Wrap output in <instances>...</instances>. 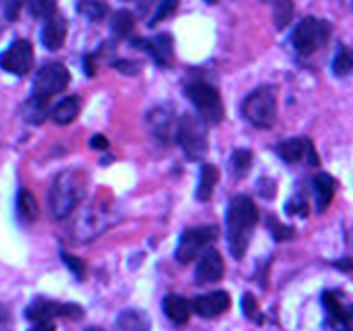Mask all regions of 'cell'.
<instances>
[{
  "mask_svg": "<svg viewBox=\"0 0 353 331\" xmlns=\"http://www.w3.org/2000/svg\"><path fill=\"white\" fill-rule=\"evenodd\" d=\"M109 224V214L102 212V210L90 209L88 212L79 216V219L76 221V237H78L79 240L93 238L99 233H102Z\"/></svg>",
  "mask_w": 353,
  "mask_h": 331,
  "instance_id": "9a60e30c",
  "label": "cell"
},
{
  "mask_svg": "<svg viewBox=\"0 0 353 331\" xmlns=\"http://www.w3.org/2000/svg\"><path fill=\"white\" fill-rule=\"evenodd\" d=\"M62 259H64V264L74 272L76 278L81 279L83 276H85V262H83L81 259L74 257V255L71 254H62Z\"/></svg>",
  "mask_w": 353,
  "mask_h": 331,
  "instance_id": "e575fe53",
  "label": "cell"
},
{
  "mask_svg": "<svg viewBox=\"0 0 353 331\" xmlns=\"http://www.w3.org/2000/svg\"><path fill=\"white\" fill-rule=\"evenodd\" d=\"M286 212L305 217L307 214H309V203H307L305 197H302V195L295 197V199L288 203V207H286Z\"/></svg>",
  "mask_w": 353,
  "mask_h": 331,
  "instance_id": "d590c367",
  "label": "cell"
},
{
  "mask_svg": "<svg viewBox=\"0 0 353 331\" xmlns=\"http://www.w3.org/2000/svg\"><path fill=\"white\" fill-rule=\"evenodd\" d=\"M179 7L178 2H174V0H171V2H164L159 6V9L155 10L154 17H152L150 21V26H155L157 23H161V21L168 19L169 16H172V14L176 12V9Z\"/></svg>",
  "mask_w": 353,
  "mask_h": 331,
  "instance_id": "1f68e13d",
  "label": "cell"
},
{
  "mask_svg": "<svg viewBox=\"0 0 353 331\" xmlns=\"http://www.w3.org/2000/svg\"><path fill=\"white\" fill-rule=\"evenodd\" d=\"M17 214H19L24 223H34L37 221L40 209H38L37 199H34L30 190L23 188L17 195Z\"/></svg>",
  "mask_w": 353,
  "mask_h": 331,
  "instance_id": "603a6c76",
  "label": "cell"
},
{
  "mask_svg": "<svg viewBox=\"0 0 353 331\" xmlns=\"http://www.w3.org/2000/svg\"><path fill=\"white\" fill-rule=\"evenodd\" d=\"M85 331H103L102 328H97V326H92V328H88V330H85Z\"/></svg>",
  "mask_w": 353,
  "mask_h": 331,
  "instance_id": "b9f144b4",
  "label": "cell"
},
{
  "mask_svg": "<svg viewBox=\"0 0 353 331\" xmlns=\"http://www.w3.org/2000/svg\"><path fill=\"white\" fill-rule=\"evenodd\" d=\"M90 147L97 148V150H105L109 147V141L103 134H93L92 140H90Z\"/></svg>",
  "mask_w": 353,
  "mask_h": 331,
  "instance_id": "74e56055",
  "label": "cell"
},
{
  "mask_svg": "<svg viewBox=\"0 0 353 331\" xmlns=\"http://www.w3.org/2000/svg\"><path fill=\"white\" fill-rule=\"evenodd\" d=\"M230 307L231 297L224 290H217V292L207 293V295H199L192 300V309L199 316L205 317V319H212V317L221 316Z\"/></svg>",
  "mask_w": 353,
  "mask_h": 331,
  "instance_id": "4fadbf2b",
  "label": "cell"
},
{
  "mask_svg": "<svg viewBox=\"0 0 353 331\" xmlns=\"http://www.w3.org/2000/svg\"><path fill=\"white\" fill-rule=\"evenodd\" d=\"M176 124H178V121L174 123V121H172V116L165 109H155L150 117L152 131H154L161 140H165V138L171 137V130L172 128L176 130Z\"/></svg>",
  "mask_w": 353,
  "mask_h": 331,
  "instance_id": "cb8c5ba5",
  "label": "cell"
},
{
  "mask_svg": "<svg viewBox=\"0 0 353 331\" xmlns=\"http://www.w3.org/2000/svg\"><path fill=\"white\" fill-rule=\"evenodd\" d=\"M88 179L79 169H65L52 183L48 205L55 219H64L78 207L86 193Z\"/></svg>",
  "mask_w": 353,
  "mask_h": 331,
  "instance_id": "7a4b0ae2",
  "label": "cell"
},
{
  "mask_svg": "<svg viewBox=\"0 0 353 331\" xmlns=\"http://www.w3.org/2000/svg\"><path fill=\"white\" fill-rule=\"evenodd\" d=\"M217 181H219V171H217L212 164L202 166L199 188H196V199H199L200 202H207V200H210Z\"/></svg>",
  "mask_w": 353,
  "mask_h": 331,
  "instance_id": "7402d4cb",
  "label": "cell"
},
{
  "mask_svg": "<svg viewBox=\"0 0 353 331\" xmlns=\"http://www.w3.org/2000/svg\"><path fill=\"white\" fill-rule=\"evenodd\" d=\"M269 228H271V231H272V237L276 238V240H288V238H292L293 237V233H295V231L292 230V228H288V226H283L281 223H279L278 219H269Z\"/></svg>",
  "mask_w": 353,
  "mask_h": 331,
  "instance_id": "d6a6232c",
  "label": "cell"
},
{
  "mask_svg": "<svg viewBox=\"0 0 353 331\" xmlns=\"http://www.w3.org/2000/svg\"><path fill=\"white\" fill-rule=\"evenodd\" d=\"M28 331H55L54 323H34L33 328H30Z\"/></svg>",
  "mask_w": 353,
  "mask_h": 331,
  "instance_id": "60d3db41",
  "label": "cell"
},
{
  "mask_svg": "<svg viewBox=\"0 0 353 331\" xmlns=\"http://www.w3.org/2000/svg\"><path fill=\"white\" fill-rule=\"evenodd\" d=\"M3 14L9 21H16L19 17V10H21V3L19 2H6L2 6Z\"/></svg>",
  "mask_w": 353,
  "mask_h": 331,
  "instance_id": "8d00e7d4",
  "label": "cell"
},
{
  "mask_svg": "<svg viewBox=\"0 0 353 331\" xmlns=\"http://www.w3.org/2000/svg\"><path fill=\"white\" fill-rule=\"evenodd\" d=\"M117 324L123 331H148L150 328V321L147 319V316L141 310L133 309L121 312Z\"/></svg>",
  "mask_w": 353,
  "mask_h": 331,
  "instance_id": "484cf974",
  "label": "cell"
},
{
  "mask_svg": "<svg viewBox=\"0 0 353 331\" xmlns=\"http://www.w3.org/2000/svg\"><path fill=\"white\" fill-rule=\"evenodd\" d=\"M69 81H71L69 69L64 64L52 62V64L43 66L37 72L33 83V93L38 97H43V99H48V97L55 95V93L64 92L68 88Z\"/></svg>",
  "mask_w": 353,
  "mask_h": 331,
  "instance_id": "ba28073f",
  "label": "cell"
},
{
  "mask_svg": "<svg viewBox=\"0 0 353 331\" xmlns=\"http://www.w3.org/2000/svg\"><path fill=\"white\" fill-rule=\"evenodd\" d=\"M278 114V99L272 86H261L247 97L243 103V116L255 128L268 130L274 124Z\"/></svg>",
  "mask_w": 353,
  "mask_h": 331,
  "instance_id": "277c9868",
  "label": "cell"
},
{
  "mask_svg": "<svg viewBox=\"0 0 353 331\" xmlns=\"http://www.w3.org/2000/svg\"><path fill=\"white\" fill-rule=\"evenodd\" d=\"M133 45L150 54L155 64L161 68H171L174 62V43H172V37L169 33H159L147 40H138Z\"/></svg>",
  "mask_w": 353,
  "mask_h": 331,
  "instance_id": "7c38bea8",
  "label": "cell"
},
{
  "mask_svg": "<svg viewBox=\"0 0 353 331\" xmlns=\"http://www.w3.org/2000/svg\"><path fill=\"white\" fill-rule=\"evenodd\" d=\"M224 276V261L223 255L217 250L210 248L200 259L195 271V281L199 285H212V283L221 281Z\"/></svg>",
  "mask_w": 353,
  "mask_h": 331,
  "instance_id": "5bb4252c",
  "label": "cell"
},
{
  "mask_svg": "<svg viewBox=\"0 0 353 331\" xmlns=\"http://www.w3.org/2000/svg\"><path fill=\"white\" fill-rule=\"evenodd\" d=\"M65 37H68V23L64 17L57 16L45 21L43 28H41V43L48 50H59L64 45Z\"/></svg>",
  "mask_w": 353,
  "mask_h": 331,
  "instance_id": "2e32d148",
  "label": "cell"
},
{
  "mask_svg": "<svg viewBox=\"0 0 353 331\" xmlns=\"http://www.w3.org/2000/svg\"><path fill=\"white\" fill-rule=\"evenodd\" d=\"M162 309H164L165 316L169 321H172L174 324L181 326L190 321V314H192V302L186 300L181 295H168L162 302Z\"/></svg>",
  "mask_w": 353,
  "mask_h": 331,
  "instance_id": "e0dca14e",
  "label": "cell"
},
{
  "mask_svg": "<svg viewBox=\"0 0 353 331\" xmlns=\"http://www.w3.org/2000/svg\"><path fill=\"white\" fill-rule=\"evenodd\" d=\"M293 16V3L292 2H278L274 6V23L278 30H283L286 24H290Z\"/></svg>",
  "mask_w": 353,
  "mask_h": 331,
  "instance_id": "4dcf8cb0",
  "label": "cell"
},
{
  "mask_svg": "<svg viewBox=\"0 0 353 331\" xmlns=\"http://www.w3.org/2000/svg\"><path fill=\"white\" fill-rule=\"evenodd\" d=\"M28 9H30L31 16L34 17H43L45 21L50 19L55 16V10L57 6L54 2H45V0H34V2L28 3Z\"/></svg>",
  "mask_w": 353,
  "mask_h": 331,
  "instance_id": "f546056e",
  "label": "cell"
},
{
  "mask_svg": "<svg viewBox=\"0 0 353 331\" xmlns=\"http://www.w3.org/2000/svg\"><path fill=\"white\" fill-rule=\"evenodd\" d=\"M83 309L76 303H61L55 300L38 299L31 302L26 309V317L33 323H52L55 317H69V319H81Z\"/></svg>",
  "mask_w": 353,
  "mask_h": 331,
  "instance_id": "30bf717a",
  "label": "cell"
},
{
  "mask_svg": "<svg viewBox=\"0 0 353 331\" xmlns=\"http://www.w3.org/2000/svg\"><path fill=\"white\" fill-rule=\"evenodd\" d=\"M34 52L33 45L24 38L14 41L7 50L0 54V68L16 76H24L33 69Z\"/></svg>",
  "mask_w": 353,
  "mask_h": 331,
  "instance_id": "8fae6325",
  "label": "cell"
},
{
  "mask_svg": "<svg viewBox=\"0 0 353 331\" xmlns=\"http://www.w3.org/2000/svg\"><path fill=\"white\" fill-rule=\"evenodd\" d=\"M307 143L309 140H303V138H292V140L281 141L278 145V155L283 159L285 162H299L302 161L303 157H307Z\"/></svg>",
  "mask_w": 353,
  "mask_h": 331,
  "instance_id": "44dd1931",
  "label": "cell"
},
{
  "mask_svg": "<svg viewBox=\"0 0 353 331\" xmlns=\"http://www.w3.org/2000/svg\"><path fill=\"white\" fill-rule=\"evenodd\" d=\"M110 30L116 38H126L133 33L134 30V16L131 10L121 9L117 10L110 21Z\"/></svg>",
  "mask_w": 353,
  "mask_h": 331,
  "instance_id": "d4e9b609",
  "label": "cell"
},
{
  "mask_svg": "<svg viewBox=\"0 0 353 331\" xmlns=\"http://www.w3.org/2000/svg\"><path fill=\"white\" fill-rule=\"evenodd\" d=\"M307 159H309V162L312 166L319 164V157H317V152H316V148H314V143L310 140H309V143H307Z\"/></svg>",
  "mask_w": 353,
  "mask_h": 331,
  "instance_id": "ab89813d",
  "label": "cell"
},
{
  "mask_svg": "<svg viewBox=\"0 0 353 331\" xmlns=\"http://www.w3.org/2000/svg\"><path fill=\"white\" fill-rule=\"evenodd\" d=\"M241 307H243V312L248 319H255L259 312V302L254 293H245L243 299H241Z\"/></svg>",
  "mask_w": 353,
  "mask_h": 331,
  "instance_id": "836d02e7",
  "label": "cell"
},
{
  "mask_svg": "<svg viewBox=\"0 0 353 331\" xmlns=\"http://www.w3.org/2000/svg\"><path fill=\"white\" fill-rule=\"evenodd\" d=\"M333 33V24L326 19L309 16L295 28L292 34V43L300 55H312L330 41Z\"/></svg>",
  "mask_w": 353,
  "mask_h": 331,
  "instance_id": "3957f363",
  "label": "cell"
},
{
  "mask_svg": "<svg viewBox=\"0 0 353 331\" xmlns=\"http://www.w3.org/2000/svg\"><path fill=\"white\" fill-rule=\"evenodd\" d=\"M116 68L119 69L121 72H130L131 74V71L130 69H133V72L134 74H137L138 72V64H134V62H130V61H119V62H116Z\"/></svg>",
  "mask_w": 353,
  "mask_h": 331,
  "instance_id": "f35d334b",
  "label": "cell"
},
{
  "mask_svg": "<svg viewBox=\"0 0 353 331\" xmlns=\"http://www.w3.org/2000/svg\"><path fill=\"white\" fill-rule=\"evenodd\" d=\"M257 223L259 210L254 200L247 195L234 197L230 203V209H228L226 224L231 255L238 261H241L247 254Z\"/></svg>",
  "mask_w": 353,
  "mask_h": 331,
  "instance_id": "6da1fadb",
  "label": "cell"
},
{
  "mask_svg": "<svg viewBox=\"0 0 353 331\" xmlns=\"http://www.w3.org/2000/svg\"><path fill=\"white\" fill-rule=\"evenodd\" d=\"M323 305L327 312L326 331H353V303H345L341 293L324 292Z\"/></svg>",
  "mask_w": 353,
  "mask_h": 331,
  "instance_id": "9c48e42d",
  "label": "cell"
},
{
  "mask_svg": "<svg viewBox=\"0 0 353 331\" xmlns=\"http://www.w3.org/2000/svg\"><path fill=\"white\" fill-rule=\"evenodd\" d=\"M217 234H219L217 226L190 228L179 238L178 247H176V259L181 264L195 261L200 254L210 250L209 247L216 241Z\"/></svg>",
  "mask_w": 353,
  "mask_h": 331,
  "instance_id": "52a82bcc",
  "label": "cell"
},
{
  "mask_svg": "<svg viewBox=\"0 0 353 331\" xmlns=\"http://www.w3.org/2000/svg\"><path fill=\"white\" fill-rule=\"evenodd\" d=\"M205 121L200 117L185 114L178 119L176 124V138L185 154L193 161H199L207 154L209 141H207V128Z\"/></svg>",
  "mask_w": 353,
  "mask_h": 331,
  "instance_id": "5b68a950",
  "label": "cell"
},
{
  "mask_svg": "<svg viewBox=\"0 0 353 331\" xmlns=\"http://www.w3.org/2000/svg\"><path fill=\"white\" fill-rule=\"evenodd\" d=\"M186 97L200 112V119L205 121L207 124L221 123L224 116V107L219 90L214 88L209 83L195 81L186 86Z\"/></svg>",
  "mask_w": 353,
  "mask_h": 331,
  "instance_id": "8992f818",
  "label": "cell"
},
{
  "mask_svg": "<svg viewBox=\"0 0 353 331\" xmlns=\"http://www.w3.org/2000/svg\"><path fill=\"white\" fill-rule=\"evenodd\" d=\"M252 161H254L252 150H247V148H238V150H234L233 155H231V169H233L234 176L236 178L247 176L252 168Z\"/></svg>",
  "mask_w": 353,
  "mask_h": 331,
  "instance_id": "4316f807",
  "label": "cell"
},
{
  "mask_svg": "<svg viewBox=\"0 0 353 331\" xmlns=\"http://www.w3.org/2000/svg\"><path fill=\"white\" fill-rule=\"evenodd\" d=\"M48 99L31 95L23 106V117L31 124H41L48 116Z\"/></svg>",
  "mask_w": 353,
  "mask_h": 331,
  "instance_id": "ffe728a7",
  "label": "cell"
},
{
  "mask_svg": "<svg viewBox=\"0 0 353 331\" xmlns=\"http://www.w3.org/2000/svg\"><path fill=\"white\" fill-rule=\"evenodd\" d=\"M333 72L340 78L348 76L353 72V50L348 47L338 48L336 55L333 59Z\"/></svg>",
  "mask_w": 353,
  "mask_h": 331,
  "instance_id": "83f0119b",
  "label": "cell"
},
{
  "mask_svg": "<svg viewBox=\"0 0 353 331\" xmlns=\"http://www.w3.org/2000/svg\"><path fill=\"white\" fill-rule=\"evenodd\" d=\"M79 110H81V100L78 95H71L62 99L57 106L52 110V119L61 126L72 123L78 117Z\"/></svg>",
  "mask_w": 353,
  "mask_h": 331,
  "instance_id": "d6986e66",
  "label": "cell"
},
{
  "mask_svg": "<svg viewBox=\"0 0 353 331\" xmlns=\"http://www.w3.org/2000/svg\"><path fill=\"white\" fill-rule=\"evenodd\" d=\"M76 7L86 19L97 21V23L105 19V16L109 14V7L103 2H79Z\"/></svg>",
  "mask_w": 353,
  "mask_h": 331,
  "instance_id": "f1b7e54d",
  "label": "cell"
},
{
  "mask_svg": "<svg viewBox=\"0 0 353 331\" xmlns=\"http://www.w3.org/2000/svg\"><path fill=\"white\" fill-rule=\"evenodd\" d=\"M336 179L327 172H321L314 178V192H316V205L319 212H324L331 205L336 193Z\"/></svg>",
  "mask_w": 353,
  "mask_h": 331,
  "instance_id": "ac0fdd59",
  "label": "cell"
}]
</instances>
